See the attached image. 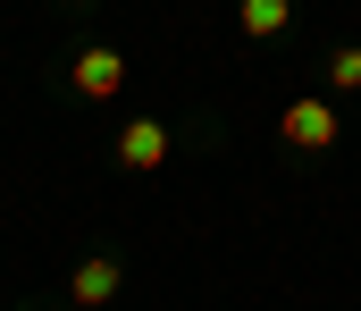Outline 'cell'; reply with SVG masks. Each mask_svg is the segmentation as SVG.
I'll list each match as a JSON object with an SVG mask.
<instances>
[{
    "label": "cell",
    "mask_w": 361,
    "mask_h": 311,
    "mask_svg": "<svg viewBox=\"0 0 361 311\" xmlns=\"http://www.w3.org/2000/svg\"><path fill=\"white\" fill-rule=\"evenodd\" d=\"M277 135H286L294 152H328L345 126H336V102H328V93H302V102H286V109H277Z\"/></svg>",
    "instance_id": "obj_1"
},
{
    "label": "cell",
    "mask_w": 361,
    "mask_h": 311,
    "mask_svg": "<svg viewBox=\"0 0 361 311\" xmlns=\"http://www.w3.org/2000/svg\"><path fill=\"white\" fill-rule=\"evenodd\" d=\"M68 76H76V93H85V102H109V93L126 85V59H118L109 42H92V51H76V59H68Z\"/></svg>",
    "instance_id": "obj_2"
},
{
    "label": "cell",
    "mask_w": 361,
    "mask_h": 311,
    "mask_svg": "<svg viewBox=\"0 0 361 311\" xmlns=\"http://www.w3.org/2000/svg\"><path fill=\"white\" fill-rule=\"evenodd\" d=\"M160 160H169V126H160V118H135V126H118V169L152 177Z\"/></svg>",
    "instance_id": "obj_3"
},
{
    "label": "cell",
    "mask_w": 361,
    "mask_h": 311,
    "mask_svg": "<svg viewBox=\"0 0 361 311\" xmlns=\"http://www.w3.org/2000/svg\"><path fill=\"white\" fill-rule=\"evenodd\" d=\"M118 286H126L118 261H76V269H68V303H76V311H109Z\"/></svg>",
    "instance_id": "obj_4"
},
{
    "label": "cell",
    "mask_w": 361,
    "mask_h": 311,
    "mask_svg": "<svg viewBox=\"0 0 361 311\" xmlns=\"http://www.w3.org/2000/svg\"><path fill=\"white\" fill-rule=\"evenodd\" d=\"M286 17H294V0H244V8H235V25H244L252 42H269V34H286Z\"/></svg>",
    "instance_id": "obj_5"
},
{
    "label": "cell",
    "mask_w": 361,
    "mask_h": 311,
    "mask_svg": "<svg viewBox=\"0 0 361 311\" xmlns=\"http://www.w3.org/2000/svg\"><path fill=\"white\" fill-rule=\"evenodd\" d=\"M328 93H361V42L328 51Z\"/></svg>",
    "instance_id": "obj_6"
},
{
    "label": "cell",
    "mask_w": 361,
    "mask_h": 311,
    "mask_svg": "<svg viewBox=\"0 0 361 311\" xmlns=\"http://www.w3.org/2000/svg\"><path fill=\"white\" fill-rule=\"evenodd\" d=\"M68 8H85V0H68Z\"/></svg>",
    "instance_id": "obj_7"
}]
</instances>
